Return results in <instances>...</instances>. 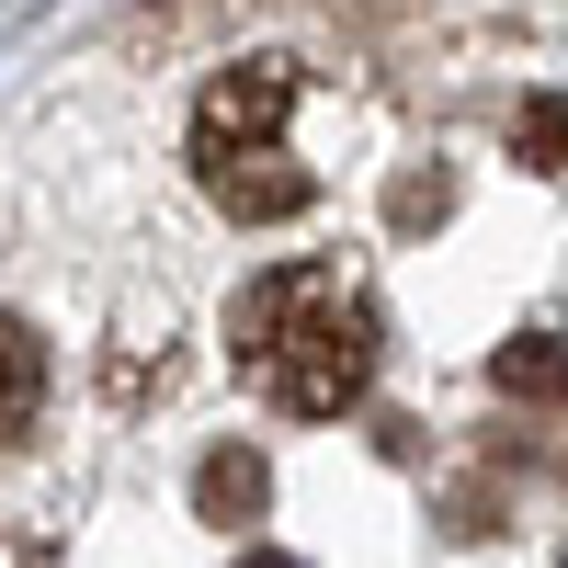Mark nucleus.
<instances>
[{
  "instance_id": "nucleus-5",
  "label": "nucleus",
  "mask_w": 568,
  "mask_h": 568,
  "mask_svg": "<svg viewBox=\"0 0 568 568\" xmlns=\"http://www.w3.org/2000/svg\"><path fill=\"white\" fill-rule=\"evenodd\" d=\"M489 375H500L511 398H568V342H557V329H524V342L489 353Z\"/></svg>"
},
{
  "instance_id": "nucleus-2",
  "label": "nucleus",
  "mask_w": 568,
  "mask_h": 568,
  "mask_svg": "<svg viewBox=\"0 0 568 568\" xmlns=\"http://www.w3.org/2000/svg\"><path fill=\"white\" fill-rule=\"evenodd\" d=\"M296 58H240V69H216L205 80V103H194V182L240 216V227H284V216H307V160H296V136H284V114H296Z\"/></svg>"
},
{
  "instance_id": "nucleus-6",
  "label": "nucleus",
  "mask_w": 568,
  "mask_h": 568,
  "mask_svg": "<svg viewBox=\"0 0 568 568\" xmlns=\"http://www.w3.org/2000/svg\"><path fill=\"white\" fill-rule=\"evenodd\" d=\"M511 160L524 171H568V91H535V103L511 114Z\"/></svg>"
},
{
  "instance_id": "nucleus-4",
  "label": "nucleus",
  "mask_w": 568,
  "mask_h": 568,
  "mask_svg": "<svg viewBox=\"0 0 568 568\" xmlns=\"http://www.w3.org/2000/svg\"><path fill=\"white\" fill-rule=\"evenodd\" d=\"M34 398H45V342L23 318H0V455L34 433Z\"/></svg>"
},
{
  "instance_id": "nucleus-3",
  "label": "nucleus",
  "mask_w": 568,
  "mask_h": 568,
  "mask_svg": "<svg viewBox=\"0 0 568 568\" xmlns=\"http://www.w3.org/2000/svg\"><path fill=\"white\" fill-rule=\"evenodd\" d=\"M262 500H273V466L251 444H216L194 466V511H205V524H262Z\"/></svg>"
},
{
  "instance_id": "nucleus-8",
  "label": "nucleus",
  "mask_w": 568,
  "mask_h": 568,
  "mask_svg": "<svg viewBox=\"0 0 568 568\" xmlns=\"http://www.w3.org/2000/svg\"><path fill=\"white\" fill-rule=\"evenodd\" d=\"M0 568H69V557L45 546V535H0Z\"/></svg>"
},
{
  "instance_id": "nucleus-1",
  "label": "nucleus",
  "mask_w": 568,
  "mask_h": 568,
  "mask_svg": "<svg viewBox=\"0 0 568 568\" xmlns=\"http://www.w3.org/2000/svg\"><path fill=\"white\" fill-rule=\"evenodd\" d=\"M227 353H240V375L284 420H329V409H353L364 375H375V296L342 284V262H284V273L240 284Z\"/></svg>"
},
{
  "instance_id": "nucleus-9",
  "label": "nucleus",
  "mask_w": 568,
  "mask_h": 568,
  "mask_svg": "<svg viewBox=\"0 0 568 568\" xmlns=\"http://www.w3.org/2000/svg\"><path fill=\"white\" fill-rule=\"evenodd\" d=\"M240 568H296V557H284V546H251V557H240Z\"/></svg>"
},
{
  "instance_id": "nucleus-7",
  "label": "nucleus",
  "mask_w": 568,
  "mask_h": 568,
  "mask_svg": "<svg viewBox=\"0 0 568 568\" xmlns=\"http://www.w3.org/2000/svg\"><path fill=\"white\" fill-rule=\"evenodd\" d=\"M444 205H455V182H444V171H409V182H398V205H387V216H398V227H433Z\"/></svg>"
}]
</instances>
